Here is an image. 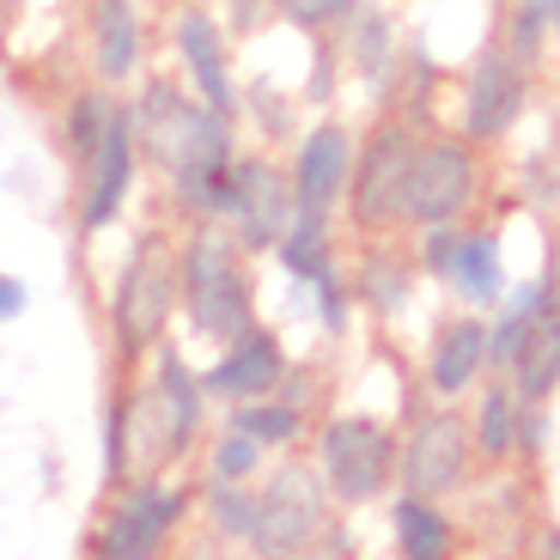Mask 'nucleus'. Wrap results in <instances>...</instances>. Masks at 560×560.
<instances>
[{
	"mask_svg": "<svg viewBox=\"0 0 560 560\" xmlns=\"http://www.w3.org/2000/svg\"><path fill=\"white\" fill-rule=\"evenodd\" d=\"M280 7H287V19H293V25H305V31L336 25V19L353 13V0H280Z\"/></svg>",
	"mask_w": 560,
	"mask_h": 560,
	"instance_id": "31",
	"label": "nucleus"
},
{
	"mask_svg": "<svg viewBox=\"0 0 560 560\" xmlns=\"http://www.w3.org/2000/svg\"><path fill=\"white\" fill-rule=\"evenodd\" d=\"M275 256L293 280H323L329 268H336L329 262V232H323V220H311V213H293V225L280 232Z\"/></svg>",
	"mask_w": 560,
	"mask_h": 560,
	"instance_id": "21",
	"label": "nucleus"
},
{
	"mask_svg": "<svg viewBox=\"0 0 560 560\" xmlns=\"http://www.w3.org/2000/svg\"><path fill=\"white\" fill-rule=\"evenodd\" d=\"M232 427L238 433H250L262 451H280V445H293L299 433H305V415H299V402H262V396H250V402L232 408Z\"/></svg>",
	"mask_w": 560,
	"mask_h": 560,
	"instance_id": "22",
	"label": "nucleus"
},
{
	"mask_svg": "<svg viewBox=\"0 0 560 560\" xmlns=\"http://www.w3.org/2000/svg\"><path fill=\"white\" fill-rule=\"evenodd\" d=\"M232 116L201 104L196 92H183L171 80H147L135 98V140L147 165H159L177 189V208L201 213V220H225L232 208Z\"/></svg>",
	"mask_w": 560,
	"mask_h": 560,
	"instance_id": "1",
	"label": "nucleus"
},
{
	"mask_svg": "<svg viewBox=\"0 0 560 560\" xmlns=\"http://www.w3.org/2000/svg\"><path fill=\"white\" fill-rule=\"evenodd\" d=\"M25 280H19V275H0V323H13L19 317V311H25Z\"/></svg>",
	"mask_w": 560,
	"mask_h": 560,
	"instance_id": "33",
	"label": "nucleus"
},
{
	"mask_svg": "<svg viewBox=\"0 0 560 560\" xmlns=\"http://www.w3.org/2000/svg\"><path fill=\"white\" fill-rule=\"evenodd\" d=\"M353 293H360L372 311H402L408 293H415V268H408L402 256H390V250H372V256H365V268H360V287H353Z\"/></svg>",
	"mask_w": 560,
	"mask_h": 560,
	"instance_id": "25",
	"label": "nucleus"
},
{
	"mask_svg": "<svg viewBox=\"0 0 560 560\" xmlns=\"http://www.w3.org/2000/svg\"><path fill=\"white\" fill-rule=\"evenodd\" d=\"M353 177V135L341 122H323L299 140L293 159V213H311V220H329Z\"/></svg>",
	"mask_w": 560,
	"mask_h": 560,
	"instance_id": "12",
	"label": "nucleus"
},
{
	"mask_svg": "<svg viewBox=\"0 0 560 560\" xmlns=\"http://www.w3.org/2000/svg\"><path fill=\"white\" fill-rule=\"evenodd\" d=\"M518 110H524V61L512 56V49H500V56H488L476 68V80H469V116H463V128L476 140H493L518 122Z\"/></svg>",
	"mask_w": 560,
	"mask_h": 560,
	"instance_id": "15",
	"label": "nucleus"
},
{
	"mask_svg": "<svg viewBox=\"0 0 560 560\" xmlns=\"http://www.w3.org/2000/svg\"><path fill=\"white\" fill-rule=\"evenodd\" d=\"M323 481H329V493L336 500H378L384 488H390V469H396V439L384 433L378 420H329L323 427Z\"/></svg>",
	"mask_w": 560,
	"mask_h": 560,
	"instance_id": "6",
	"label": "nucleus"
},
{
	"mask_svg": "<svg viewBox=\"0 0 560 560\" xmlns=\"http://www.w3.org/2000/svg\"><path fill=\"white\" fill-rule=\"evenodd\" d=\"M183 512H189V488H165L159 476L122 481V500H116L110 524L98 530L92 555H104V560H147V555H159L165 536L183 524Z\"/></svg>",
	"mask_w": 560,
	"mask_h": 560,
	"instance_id": "5",
	"label": "nucleus"
},
{
	"mask_svg": "<svg viewBox=\"0 0 560 560\" xmlns=\"http://www.w3.org/2000/svg\"><path fill=\"white\" fill-rule=\"evenodd\" d=\"M476 439L488 457H505V451H518V396L512 390H488L476 408Z\"/></svg>",
	"mask_w": 560,
	"mask_h": 560,
	"instance_id": "26",
	"label": "nucleus"
},
{
	"mask_svg": "<svg viewBox=\"0 0 560 560\" xmlns=\"http://www.w3.org/2000/svg\"><path fill=\"white\" fill-rule=\"evenodd\" d=\"M451 280L469 305H500L505 299V275H500V238L493 232H476V238L457 244V262H451Z\"/></svg>",
	"mask_w": 560,
	"mask_h": 560,
	"instance_id": "19",
	"label": "nucleus"
},
{
	"mask_svg": "<svg viewBox=\"0 0 560 560\" xmlns=\"http://www.w3.org/2000/svg\"><path fill=\"white\" fill-rule=\"evenodd\" d=\"M542 555H560V530H555V536H548V542H542Z\"/></svg>",
	"mask_w": 560,
	"mask_h": 560,
	"instance_id": "34",
	"label": "nucleus"
},
{
	"mask_svg": "<svg viewBox=\"0 0 560 560\" xmlns=\"http://www.w3.org/2000/svg\"><path fill=\"white\" fill-rule=\"evenodd\" d=\"M92 61L104 85L135 80L140 68V13L135 0H92Z\"/></svg>",
	"mask_w": 560,
	"mask_h": 560,
	"instance_id": "16",
	"label": "nucleus"
},
{
	"mask_svg": "<svg viewBox=\"0 0 560 560\" xmlns=\"http://www.w3.org/2000/svg\"><path fill=\"white\" fill-rule=\"evenodd\" d=\"M542 25H555V19H548V0H524L518 25H512V56H518L524 68L536 61V43H542Z\"/></svg>",
	"mask_w": 560,
	"mask_h": 560,
	"instance_id": "30",
	"label": "nucleus"
},
{
	"mask_svg": "<svg viewBox=\"0 0 560 560\" xmlns=\"http://www.w3.org/2000/svg\"><path fill=\"white\" fill-rule=\"evenodd\" d=\"M183 311L196 323V336L232 341L238 329H250V280H244L238 238H225L220 225H196L183 238Z\"/></svg>",
	"mask_w": 560,
	"mask_h": 560,
	"instance_id": "2",
	"label": "nucleus"
},
{
	"mask_svg": "<svg viewBox=\"0 0 560 560\" xmlns=\"http://www.w3.org/2000/svg\"><path fill=\"white\" fill-rule=\"evenodd\" d=\"M225 220L238 225V250H275L280 232L293 225V177H280L268 159H238Z\"/></svg>",
	"mask_w": 560,
	"mask_h": 560,
	"instance_id": "9",
	"label": "nucleus"
},
{
	"mask_svg": "<svg viewBox=\"0 0 560 560\" xmlns=\"http://www.w3.org/2000/svg\"><path fill=\"white\" fill-rule=\"evenodd\" d=\"M280 378H287V353H280V341L268 336V329H238V336L225 341V353L208 365V378H201V390L225 396V402H250V396H268L280 390Z\"/></svg>",
	"mask_w": 560,
	"mask_h": 560,
	"instance_id": "13",
	"label": "nucleus"
},
{
	"mask_svg": "<svg viewBox=\"0 0 560 560\" xmlns=\"http://www.w3.org/2000/svg\"><path fill=\"white\" fill-rule=\"evenodd\" d=\"M408 165H415V140L402 128H378L365 153H353V220L384 232V225L408 220Z\"/></svg>",
	"mask_w": 560,
	"mask_h": 560,
	"instance_id": "7",
	"label": "nucleus"
},
{
	"mask_svg": "<svg viewBox=\"0 0 560 560\" xmlns=\"http://www.w3.org/2000/svg\"><path fill=\"white\" fill-rule=\"evenodd\" d=\"M135 159H140V140H135V110L128 104H116L110 128H104V147L98 159L80 171L85 189H80V225L85 232H104V225L122 213L128 189H135Z\"/></svg>",
	"mask_w": 560,
	"mask_h": 560,
	"instance_id": "11",
	"label": "nucleus"
},
{
	"mask_svg": "<svg viewBox=\"0 0 560 560\" xmlns=\"http://www.w3.org/2000/svg\"><path fill=\"white\" fill-rule=\"evenodd\" d=\"M317 311H323V329H348V293H341L336 268L317 280Z\"/></svg>",
	"mask_w": 560,
	"mask_h": 560,
	"instance_id": "32",
	"label": "nucleus"
},
{
	"mask_svg": "<svg viewBox=\"0 0 560 560\" xmlns=\"http://www.w3.org/2000/svg\"><path fill=\"white\" fill-rule=\"evenodd\" d=\"M396 536H402V555L408 560H439L451 555V524L439 518L433 500H420V493H408V500H396Z\"/></svg>",
	"mask_w": 560,
	"mask_h": 560,
	"instance_id": "20",
	"label": "nucleus"
},
{
	"mask_svg": "<svg viewBox=\"0 0 560 560\" xmlns=\"http://www.w3.org/2000/svg\"><path fill=\"white\" fill-rule=\"evenodd\" d=\"M323 505H329V481L311 463H280L256 493V555H305L311 536L323 530Z\"/></svg>",
	"mask_w": 560,
	"mask_h": 560,
	"instance_id": "4",
	"label": "nucleus"
},
{
	"mask_svg": "<svg viewBox=\"0 0 560 560\" xmlns=\"http://www.w3.org/2000/svg\"><path fill=\"white\" fill-rule=\"evenodd\" d=\"M183 287H177V262L159 238H147L135 256H128L122 280H116V299H110V323H116V348L128 360L153 353L165 341V323L177 311Z\"/></svg>",
	"mask_w": 560,
	"mask_h": 560,
	"instance_id": "3",
	"label": "nucleus"
},
{
	"mask_svg": "<svg viewBox=\"0 0 560 560\" xmlns=\"http://www.w3.org/2000/svg\"><path fill=\"white\" fill-rule=\"evenodd\" d=\"M469 451H476V439H469V427H463L457 415H427L415 433L402 439V451H396L402 488L420 493V500L451 493L463 476H469Z\"/></svg>",
	"mask_w": 560,
	"mask_h": 560,
	"instance_id": "8",
	"label": "nucleus"
},
{
	"mask_svg": "<svg viewBox=\"0 0 560 560\" xmlns=\"http://www.w3.org/2000/svg\"><path fill=\"white\" fill-rule=\"evenodd\" d=\"M481 365H488V323H476V317L445 323V329H439V341H433V360H427L433 390L439 396L469 390V384L481 378Z\"/></svg>",
	"mask_w": 560,
	"mask_h": 560,
	"instance_id": "17",
	"label": "nucleus"
},
{
	"mask_svg": "<svg viewBox=\"0 0 560 560\" xmlns=\"http://www.w3.org/2000/svg\"><path fill=\"white\" fill-rule=\"evenodd\" d=\"M548 299H555V293H548L542 280H530L524 293H512V311L488 329V365H512V353H518L524 336H530V323L548 311Z\"/></svg>",
	"mask_w": 560,
	"mask_h": 560,
	"instance_id": "23",
	"label": "nucleus"
},
{
	"mask_svg": "<svg viewBox=\"0 0 560 560\" xmlns=\"http://www.w3.org/2000/svg\"><path fill=\"white\" fill-rule=\"evenodd\" d=\"M548 19H555V25H560V0H548Z\"/></svg>",
	"mask_w": 560,
	"mask_h": 560,
	"instance_id": "35",
	"label": "nucleus"
},
{
	"mask_svg": "<svg viewBox=\"0 0 560 560\" xmlns=\"http://www.w3.org/2000/svg\"><path fill=\"white\" fill-rule=\"evenodd\" d=\"M110 116H116L110 92H80V98H73V110H68V159H73V171H85L92 159H98Z\"/></svg>",
	"mask_w": 560,
	"mask_h": 560,
	"instance_id": "24",
	"label": "nucleus"
},
{
	"mask_svg": "<svg viewBox=\"0 0 560 560\" xmlns=\"http://www.w3.org/2000/svg\"><path fill=\"white\" fill-rule=\"evenodd\" d=\"M476 196V165L463 153V140H433V147H415V165H408V220L439 225L457 220Z\"/></svg>",
	"mask_w": 560,
	"mask_h": 560,
	"instance_id": "10",
	"label": "nucleus"
},
{
	"mask_svg": "<svg viewBox=\"0 0 560 560\" xmlns=\"http://www.w3.org/2000/svg\"><path fill=\"white\" fill-rule=\"evenodd\" d=\"M457 225L451 220H439V225H427V238H420V268L427 275H445L451 280V262H457Z\"/></svg>",
	"mask_w": 560,
	"mask_h": 560,
	"instance_id": "29",
	"label": "nucleus"
},
{
	"mask_svg": "<svg viewBox=\"0 0 560 560\" xmlns=\"http://www.w3.org/2000/svg\"><path fill=\"white\" fill-rule=\"evenodd\" d=\"M505 372L518 378L524 402H542V396L555 390L560 384V311H542V317L530 323V336L518 341V353H512Z\"/></svg>",
	"mask_w": 560,
	"mask_h": 560,
	"instance_id": "18",
	"label": "nucleus"
},
{
	"mask_svg": "<svg viewBox=\"0 0 560 560\" xmlns=\"http://www.w3.org/2000/svg\"><path fill=\"white\" fill-rule=\"evenodd\" d=\"M256 469H262V445L232 427V433L213 445V481H250Z\"/></svg>",
	"mask_w": 560,
	"mask_h": 560,
	"instance_id": "28",
	"label": "nucleus"
},
{
	"mask_svg": "<svg viewBox=\"0 0 560 560\" xmlns=\"http://www.w3.org/2000/svg\"><path fill=\"white\" fill-rule=\"evenodd\" d=\"M208 512H213V530H220V536L250 542V530H256V493H250V481H213Z\"/></svg>",
	"mask_w": 560,
	"mask_h": 560,
	"instance_id": "27",
	"label": "nucleus"
},
{
	"mask_svg": "<svg viewBox=\"0 0 560 560\" xmlns=\"http://www.w3.org/2000/svg\"><path fill=\"white\" fill-rule=\"evenodd\" d=\"M177 61H183V80L201 104L213 110H238V92H232V68H225V43H220V25H213L208 7H183L177 19Z\"/></svg>",
	"mask_w": 560,
	"mask_h": 560,
	"instance_id": "14",
	"label": "nucleus"
}]
</instances>
